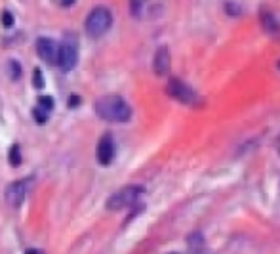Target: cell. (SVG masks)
<instances>
[{
  "mask_svg": "<svg viewBox=\"0 0 280 254\" xmlns=\"http://www.w3.org/2000/svg\"><path fill=\"white\" fill-rule=\"evenodd\" d=\"M95 113L107 122H128L131 107L120 96H103L95 101Z\"/></svg>",
  "mask_w": 280,
  "mask_h": 254,
  "instance_id": "6da1fadb",
  "label": "cell"
},
{
  "mask_svg": "<svg viewBox=\"0 0 280 254\" xmlns=\"http://www.w3.org/2000/svg\"><path fill=\"white\" fill-rule=\"evenodd\" d=\"M112 25V14L111 10L105 8V6H97L93 8L90 14H88V20H86V33L90 37L97 39L101 35H105L109 29Z\"/></svg>",
  "mask_w": 280,
  "mask_h": 254,
  "instance_id": "7a4b0ae2",
  "label": "cell"
},
{
  "mask_svg": "<svg viewBox=\"0 0 280 254\" xmlns=\"http://www.w3.org/2000/svg\"><path fill=\"white\" fill-rule=\"evenodd\" d=\"M143 193V187L139 185H126L122 189H118L116 193H112L107 201L109 210H122V208H128L131 205L137 203V199L141 197Z\"/></svg>",
  "mask_w": 280,
  "mask_h": 254,
  "instance_id": "3957f363",
  "label": "cell"
},
{
  "mask_svg": "<svg viewBox=\"0 0 280 254\" xmlns=\"http://www.w3.org/2000/svg\"><path fill=\"white\" fill-rule=\"evenodd\" d=\"M168 94L172 96L173 99H177V101H181V103H185V105H193V107L202 105V98L198 96V92H194L189 84H185V82L179 80V78H170V82H168Z\"/></svg>",
  "mask_w": 280,
  "mask_h": 254,
  "instance_id": "277c9868",
  "label": "cell"
},
{
  "mask_svg": "<svg viewBox=\"0 0 280 254\" xmlns=\"http://www.w3.org/2000/svg\"><path fill=\"white\" fill-rule=\"evenodd\" d=\"M78 61V48H76V40L73 35H67L63 42L59 44V61L57 65L63 71H71Z\"/></svg>",
  "mask_w": 280,
  "mask_h": 254,
  "instance_id": "5b68a950",
  "label": "cell"
},
{
  "mask_svg": "<svg viewBox=\"0 0 280 254\" xmlns=\"http://www.w3.org/2000/svg\"><path fill=\"white\" fill-rule=\"evenodd\" d=\"M37 52L46 63L57 65V61H59V44L54 39H46V37L38 39L37 40Z\"/></svg>",
  "mask_w": 280,
  "mask_h": 254,
  "instance_id": "8992f818",
  "label": "cell"
},
{
  "mask_svg": "<svg viewBox=\"0 0 280 254\" xmlns=\"http://www.w3.org/2000/svg\"><path fill=\"white\" fill-rule=\"evenodd\" d=\"M95 157H97V162L103 164V166L112 162V159H114V141H112L111 134L101 136L99 143H97V149H95Z\"/></svg>",
  "mask_w": 280,
  "mask_h": 254,
  "instance_id": "52a82bcc",
  "label": "cell"
},
{
  "mask_svg": "<svg viewBox=\"0 0 280 254\" xmlns=\"http://www.w3.org/2000/svg\"><path fill=\"white\" fill-rule=\"evenodd\" d=\"M27 195V180H19V182H12L6 187V201L12 207H19Z\"/></svg>",
  "mask_w": 280,
  "mask_h": 254,
  "instance_id": "ba28073f",
  "label": "cell"
},
{
  "mask_svg": "<svg viewBox=\"0 0 280 254\" xmlns=\"http://www.w3.org/2000/svg\"><path fill=\"white\" fill-rule=\"evenodd\" d=\"M152 69L158 77L168 75V71H170V50L166 46H160L156 50L154 59H152Z\"/></svg>",
  "mask_w": 280,
  "mask_h": 254,
  "instance_id": "9c48e42d",
  "label": "cell"
},
{
  "mask_svg": "<svg viewBox=\"0 0 280 254\" xmlns=\"http://www.w3.org/2000/svg\"><path fill=\"white\" fill-rule=\"evenodd\" d=\"M261 25H263V29H265L267 33H279V29H280V25L279 21L275 20V16H273L271 12H267V10L261 12Z\"/></svg>",
  "mask_w": 280,
  "mask_h": 254,
  "instance_id": "30bf717a",
  "label": "cell"
},
{
  "mask_svg": "<svg viewBox=\"0 0 280 254\" xmlns=\"http://www.w3.org/2000/svg\"><path fill=\"white\" fill-rule=\"evenodd\" d=\"M37 107H40V109L46 111V113H52V109H54V98H50V96H40Z\"/></svg>",
  "mask_w": 280,
  "mask_h": 254,
  "instance_id": "8fae6325",
  "label": "cell"
},
{
  "mask_svg": "<svg viewBox=\"0 0 280 254\" xmlns=\"http://www.w3.org/2000/svg\"><path fill=\"white\" fill-rule=\"evenodd\" d=\"M147 2L149 0H130V12H131V16L139 18V14H141V10L145 8Z\"/></svg>",
  "mask_w": 280,
  "mask_h": 254,
  "instance_id": "7c38bea8",
  "label": "cell"
},
{
  "mask_svg": "<svg viewBox=\"0 0 280 254\" xmlns=\"http://www.w3.org/2000/svg\"><path fill=\"white\" fill-rule=\"evenodd\" d=\"M10 164L12 166H18V164H21V149H19V145H14L12 149H10Z\"/></svg>",
  "mask_w": 280,
  "mask_h": 254,
  "instance_id": "4fadbf2b",
  "label": "cell"
},
{
  "mask_svg": "<svg viewBox=\"0 0 280 254\" xmlns=\"http://www.w3.org/2000/svg\"><path fill=\"white\" fill-rule=\"evenodd\" d=\"M8 69H10V77H12L14 80L21 77V67H19V63H18L16 59H10V63H8Z\"/></svg>",
  "mask_w": 280,
  "mask_h": 254,
  "instance_id": "5bb4252c",
  "label": "cell"
},
{
  "mask_svg": "<svg viewBox=\"0 0 280 254\" xmlns=\"http://www.w3.org/2000/svg\"><path fill=\"white\" fill-rule=\"evenodd\" d=\"M48 115H50V113L42 111L40 107H35V109H33V117L37 118V122H38V124H44V122L48 120Z\"/></svg>",
  "mask_w": 280,
  "mask_h": 254,
  "instance_id": "9a60e30c",
  "label": "cell"
},
{
  "mask_svg": "<svg viewBox=\"0 0 280 254\" xmlns=\"http://www.w3.org/2000/svg\"><path fill=\"white\" fill-rule=\"evenodd\" d=\"M35 86H37V88H42V86H44L42 71H40V69H35Z\"/></svg>",
  "mask_w": 280,
  "mask_h": 254,
  "instance_id": "2e32d148",
  "label": "cell"
},
{
  "mask_svg": "<svg viewBox=\"0 0 280 254\" xmlns=\"http://www.w3.org/2000/svg\"><path fill=\"white\" fill-rule=\"evenodd\" d=\"M12 23H14L12 14H10V12H4V14H2V25H4V27H12Z\"/></svg>",
  "mask_w": 280,
  "mask_h": 254,
  "instance_id": "e0dca14e",
  "label": "cell"
},
{
  "mask_svg": "<svg viewBox=\"0 0 280 254\" xmlns=\"http://www.w3.org/2000/svg\"><path fill=\"white\" fill-rule=\"evenodd\" d=\"M76 103H80V98H76V96H73V98L69 99V107H75Z\"/></svg>",
  "mask_w": 280,
  "mask_h": 254,
  "instance_id": "ac0fdd59",
  "label": "cell"
},
{
  "mask_svg": "<svg viewBox=\"0 0 280 254\" xmlns=\"http://www.w3.org/2000/svg\"><path fill=\"white\" fill-rule=\"evenodd\" d=\"M61 4H65V6H69V4H73V0H61Z\"/></svg>",
  "mask_w": 280,
  "mask_h": 254,
  "instance_id": "d6986e66",
  "label": "cell"
},
{
  "mask_svg": "<svg viewBox=\"0 0 280 254\" xmlns=\"http://www.w3.org/2000/svg\"><path fill=\"white\" fill-rule=\"evenodd\" d=\"M25 254H38V253H37V251H27Z\"/></svg>",
  "mask_w": 280,
  "mask_h": 254,
  "instance_id": "ffe728a7",
  "label": "cell"
},
{
  "mask_svg": "<svg viewBox=\"0 0 280 254\" xmlns=\"http://www.w3.org/2000/svg\"><path fill=\"white\" fill-rule=\"evenodd\" d=\"M279 151H280V143H279Z\"/></svg>",
  "mask_w": 280,
  "mask_h": 254,
  "instance_id": "44dd1931",
  "label": "cell"
}]
</instances>
